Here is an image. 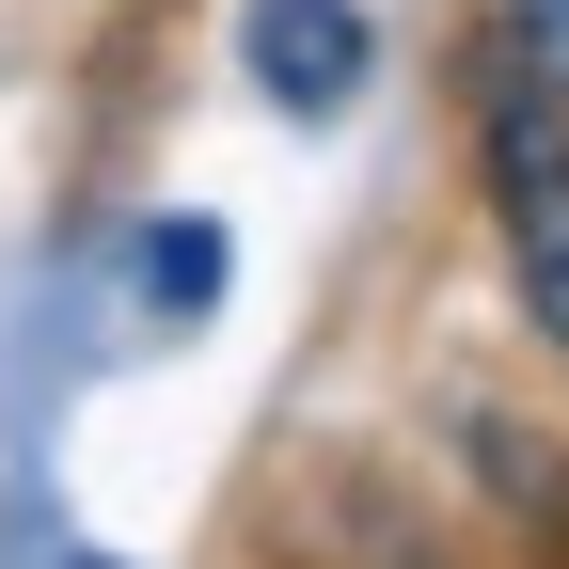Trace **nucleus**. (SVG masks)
Returning <instances> with one entry per match:
<instances>
[{
  "instance_id": "obj_3",
  "label": "nucleus",
  "mask_w": 569,
  "mask_h": 569,
  "mask_svg": "<svg viewBox=\"0 0 569 569\" xmlns=\"http://www.w3.org/2000/svg\"><path fill=\"white\" fill-rule=\"evenodd\" d=\"M475 475L507 490V522L538 538V569H569V459H553V443H522V427H475Z\"/></svg>"
},
{
  "instance_id": "obj_4",
  "label": "nucleus",
  "mask_w": 569,
  "mask_h": 569,
  "mask_svg": "<svg viewBox=\"0 0 569 569\" xmlns=\"http://www.w3.org/2000/svg\"><path fill=\"white\" fill-rule=\"evenodd\" d=\"M142 284H159V301H206V284H222V238H206V222L142 238Z\"/></svg>"
},
{
  "instance_id": "obj_1",
  "label": "nucleus",
  "mask_w": 569,
  "mask_h": 569,
  "mask_svg": "<svg viewBox=\"0 0 569 569\" xmlns=\"http://www.w3.org/2000/svg\"><path fill=\"white\" fill-rule=\"evenodd\" d=\"M475 174H490V238H507L522 317H538V348L569 365V111L538 96V63L490 80V111H475Z\"/></svg>"
},
{
  "instance_id": "obj_5",
  "label": "nucleus",
  "mask_w": 569,
  "mask_h": 569,
  "mask_svg": "<svg viewBox=\"0 0 569 569\" xmlns=\"http://www.w3.org/2000/svg\"><path fill=\"white\" fill-rule=\"evenodd\" d=\"M507 32H522V48L553 63V80H569V0H507Z\"/></svg>"
},
{
  "instance_id": "obj_6",
  "label": "nucleus",
  "mask_w": 569,
  "mask_h": 569,
  "mask_svg": "<svg viewBox=\"0 0 569 569\" xmlns=\"http://www.w3.org/2000/svg\"><path fill=\"white\" fill-rule=\"evenodd\" d=\"M80 569H96V553H80Z\"/></svg>"
},
{
  "instance_id": "obj_2",
  "label": "nucleus",
  "mask_w": 569,
  "mask_h": 569,
  "mask_svg": "<svg viewBox=\"0 0 569 569\" xmlns=\"http://www.w3.org/2000/svg\"><path fill=\"white\" fill-rule=\"evenodd\" d=\"M238 63H253V96L269 111H348L365 96V63H380V32H365V0H253L238 17Z\"/></svg>"
}]
</instances>
